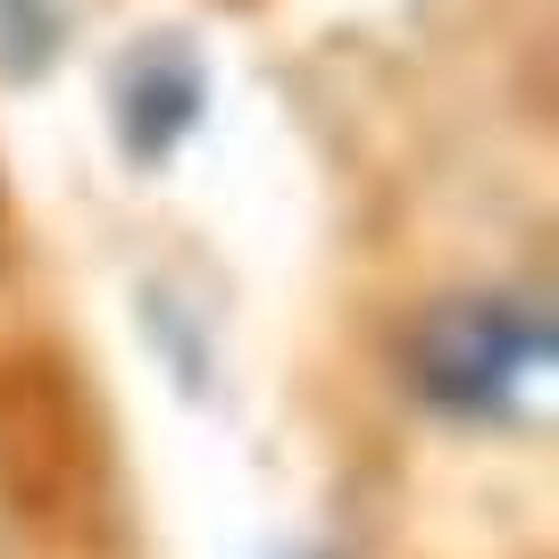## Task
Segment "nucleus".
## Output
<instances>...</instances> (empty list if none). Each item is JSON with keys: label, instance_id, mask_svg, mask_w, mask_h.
<instances>
[{"label": "nucleus", "instance_id": "1", "mask_svg": "<svg viewBox=\"0 0 559 559\" xmlns=\"http://www.w3.org/2000/svg\"><path fill=\"white\" fill-rule=\"evenodd\" d=\"M409 393L467 426H543L551 318L535 293H460L409 334Z\"/></svg>", "mask_w": 559, "mask_h": 559}]
</instances>
